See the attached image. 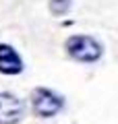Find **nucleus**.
Returning a JSON list of instances; mask_svg holds the SVG:
<instances>
[{"label": "nucleus", "instance_id": "f257e3e1", "mask_svg": "<svg viewBox=\"0 0 118 124\" xmlns=\"http://www.w3.org/2000/svg\"><path fill=\"white\" fill-rule=\"evenodd\" d=\"M68 54L79 62H95L101 56V46L89 35H75L66 41Z\"/></svg>", "mask_w": 118, "mask_h": 124}, {"label": "nucleus", "instance_id": "f03ea898", "mask_svg": "<svg viewBox=\"0 0 118 124\" xmlns=\"http://www.w3.org/2000/svg\"><path fill=\"white\" fill-rule=\"evenodd\" d=\"M31 101H33V110L37 116L42 118H50V116L58 114L64 106L60 95H56L50 89H35L33 95H31Z\"/></svg>", "mask_w": 118, "mask_h": 124}, {"label": "nucleus", "instance_id": "7ed1b4c3", "mask_svg": "<svg viewBox=\"0 0 118 124\" xmlns=\"http://www.w3.org/2000/svg\"><path fill=\"white\" fill-rule=\"evenodd\" d=\"M25 116V106L13 93H0V124H17Z\"/></svg>", "mask_w": 118, "mask_h": 124}, {"label": "nucleus", "instance_id": "20e7f679", "mask_svg": "<svg viewBox=\"0 0 118 124\" xmlns=\"http://www.w3.org/2000/svg\"><path fill=\"white\" fill-rule=\"evenodd\" d=\"M23 70V62L19 54L10 46H0V72L4 75H17Z\"/></svg>", "mask_w": 118, "mask_h": 124}, {"label": "nucleus", "instance_id": "39448f33", "mask_svg": "<svg viewBox=\"0 0 118 124\" xmlns=\"http://www.w3.org/2000/svg\"><path fill=\"white\" fill-rule=\"evenodd\" d=\"M50 8H52V13H56V15H64L66 10L70 8V0H52Z\"/></svg>", "mask_w": 118, "mask_h": 124}]
</instances>
